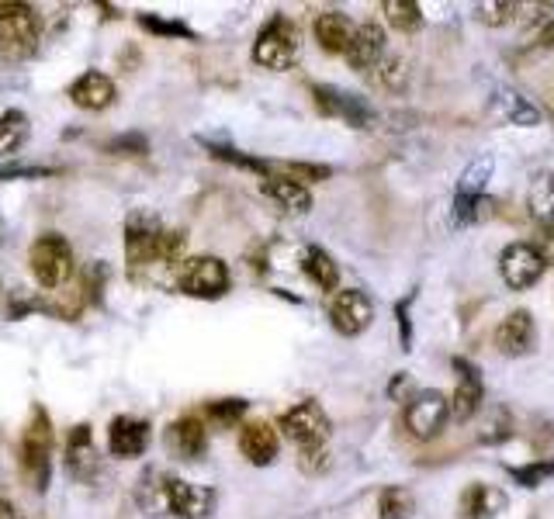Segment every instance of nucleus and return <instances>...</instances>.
<instances>
[{
  "label": "nucleus",
  "mask_w": 554,
  "mask_h": 519,
  "mask_svg": "<svg viewBox=\"0 0 554 519\" xmlns=\"http://www.w3.org/2000/svg\"><path fill=\"white\" fill-rule=\"evenodd\" d=\"M184 246L181 232H167L153 215L136 212L125 229V257H129L132 277H139L146 267H170L177 263V253Z\"/></svg>",
  "instance_id": "nucleus-1"
},
{
  "label": "nucleus",
  "mask_w": 554,
  "mask_h": 519,
  "mask_svg": "<svg viewBox=\"0 0 554 519\" xmlns=\"http://www.w3.org/2000/svg\"><path fill=\"white\" fill-rule=\"evenodd\" d=\"M42 42V18L32 4L4 0L0 4V59L4 63H25L35 56Z\"/></svg>",
  "instance_id": "nucleus-2"
},
{
  "label": "nucleus",
  "mask_w": 554,
  "mask_h": 519,
  "mask_svg": "<svg viewBox=\"0 0 554 519\" xmlns=\"http://www.w3.org/2000/svg\"><path fill=\"white\" fill-rule=\"evenodd\" d=\"M281 430L302 454V464L312 457H326V440H329V416L319 402H298L281 416Z\"/></svg>",
  "instance_id": "nucleus-3"
},
{
  "label": "nucleus",
  "mask_w": 554,
  "mask_h": 519,
  "mask_svg": "<svg viewBox=\"0 0 554 519\" xmlns=\"http://www.w3.org/2000/svg\"><path fill=\"white\" fill-rule=\"evenodd\" d=\"M28 267L42 288L56 291L73 277V250L59 232H42L28 250Z\"/></svg>",
  "instance_id": "nucleus-4"
},
{
  "label": "nucleus",
  "mask_w": 554,
  "mask_h": 519,
  "mask_svg": "<svg viewBox=\"0 0 554 519\" xmlns=\"http://www.w3.org/2000/svg\"><path fill=\"white\" fill-rule=\"evenodd\" d=\"M21 468H25L35 492H46L52 471V426L42 405H35L32 423H28L25 436H21Z\"/></svg>",
  "instance_id": "nucleus-5"
},
{
  "label": "nucleus",
  "mask_w": 554,
  "mask_h": 519,
  "mask_svg": "<svg viewBox=\"0 0 554 519\" xmlns=\"http://www.w3.org/2000/svg\"><path fill=\"white\" fill-rule=\"evenodd\" d=\"M295 59H298V28L284 14H277V18H271L260 28L257 42H253V63L264 66V70L281 73Z\"/></svg>",
  "instance_id": "nucleus-6"
},
{
  "label": "nucleus",
  "mask_w": 554,
  "mask_h": 519,
  "mask_svg": "<svg viewBox=\"0 0 554 519\" xmlns=\"http://www.w3.org/2000/svg\"><path fill=\"white\" fill-rule=\"evenodd\" d=\"M177 288L191 298H222L229 291V267L219 257H191L177 267Z\"/></svg>",
  "instance_id": "nucleus-7"
},
{
  "label": "nucleus",
  "mask_w": 554,
  "mask_h": 519,
  "mask_svg": "<svg viewBox=\"0 0 554 519\" xmlns=\"http://www.w3.org/2000/svg\"><path fill=\"white\" fill-rule=\"evenodd\" d=\"M451 419V398L437 388L416 391L406 405V430L419 440H433Z\"/></svg>",
  "instance_id": "nucleus-8"
},
{
  "label": "nucleus",
  "mask_w": 554,
  "mask_h": 519,
  "mask_svg": "<svg viewBox=\"0 0 554 519\" xmlns=\"http://www.w3.org/2000/svg\"><path fill=\"white\" fill-rule=\"evenodd\" d=\"M544 270H548V260L541 257V250L534 243H513L499 253V274L513 291L534 288L544 277Z\"/></svg>",
  "instance_id": "nucleus-9"
},
{
  "label": "nucleus",
  "mask_w": 554,
  "mask_h": 519,
  "mask_svg": "<svg viewBox=\"0 0 554 519\" xmlns=\"http://www.w3.org/2000/svg\"><path fill=\"white\" fill-rule=\"evenodd\" d=\"M371 319H374L371 298L357 288L336 291L333 302H329V322H333V329L340 336H361L371 326Z\"/></svg>",
  "instance_id": "nucleus-10"
},
{
  "label": "nucleus",
  "mask_w": 554,
  "mask_h": 519,
  "mask_svg": "<svg viewBox=\"0 0 554 519\" xmlns=\"http://www.w3.org/2000/svg\"><path fill=\"white\" fill-rule=\"evenodd\" d=\"M312 97H316L323 115L343 118V122L354 125V129H368V125L374 122L371 104L357 94H347V90H336V87H312Z\"/></svg>",
  "instance_id": "nucleus-11"
},
{
  "label": "nucleus",
  "mask_w": 554,
  "mask_h": 519,
  "mask_svg": "<svg viewBox=\"0 0 554 519\" xmlns=\"http://www.w3.org/2000/svg\"><path fill=\"white\" fill-rule=\"evenodd\" d=\"M136 506L146 516H174V475L163 468H149L136 485Z\"/></svg>",
  "instance_id": "nucleus-12"
},
{
  "label": "nucleus",
  "mask_w": 554,
  "mask_h": 519,
  "mask_svg": "<svg viewBox=\"0 0 554 519\" xmlns=\"http://www.w3.org/2000/svg\"><path fill=\"white\" fill-rule=\"evenodd\" d=\"M534 343H537V322L527 308L509 312L496 326V346H499V353H506V357H523V353L534 350Z\"/></svg>",
  "instance_id": "nucleus-13"
},
{
  "label": "nucleus",
  "mask_w": 554,
  "mask_h": 519,
  "mask_svg": "<svg viewBox=\"0 0 554 519\" xmlns=\"http://www.w3.org/2000/svg\"><path fill=\"white\" fill-rule=\"evenodd\" d=\"M167 447L174 450L181 461H198L208 450V430L201 416H181L167 426Z\"/></svg>",
  "instance_id": "nucleus-14"
},
{
  "label": "nucleus",
  "mask_w": 554,
  "mask_h": 519,
  "mask_svg": "<svg viewBox=\"0 0 554 519\" xmlns=\"http://www.w3.org/2000/svg\"><path fill=\"white\" fill-rule=\"evenodd\" d=\"M108 447L115 457H122V461H132V457H139L142 450L149 447V423L139 416H118L111 419L108 426Z\"/></svg>",
  "instance_id": "nucleus-15"
},
{
  "label": "nucleus",
  "mask_w": 554,
  "mask_h": 519,
  "mask_svg": "<svg viewBox=\"0 0 554 519\" xmlns=\"http://www.w3.org/2000/svg\"><path fill=\"white\" fill-rule=\"evenodd\" d=\"M264 194L274 201L284 215H305L312 208V194L302 180L288 177V173H267L264 177Z\"/></svg>",
  "instance_id": "nucleus-16"
},
{
  "label": "nucleus",
  "mask_w": 554,
  "mask_h": 519,
  "mask_svg": "<svg viewBox=\"0 0 554 519\" xmlns=\"http://www.w3.org/2000/svg\"><path fill=\"white\" fill-rule=\"evenodd\" d=\"M70 101L84 111H104L115 101V80L101 70H87L70 84Z\"/></svg>",
  "instance_id": "nucleus-17"
},
{
  "label": "nucleus",
  "mask_w": 554,
  "mask_h": 519,
  "mask_svg": "<svg viewBox=\"0 0 554 519\" xmlns=\"http://www.w3.org/2000/svg\"><path fill=\"white\" fill-rule=\"evenodd\" d=\"M66 471L77 481H91L97 471V454H94V436L91 426H73L66 436Z\"/></svg>",
  "instance_id": "nucleus-18"
},
{
  "label": "nucleus",
  "mask_w": 554,
  "mask_h": 519,
  "mask_svg": "<svg viewBox=\"0 0 554 519\" xmlns=\"http://www.w3.org/2000/svg\"><path fill=\"white\" fill-rule=\"evenodd\" d=\"M492 111L503 118L506 125H516V129H534V125L544 122L541 108H537L530 97H523L520 90H496L492 97Z\"/></svg>",
  "instance_id": "nucleus-19"
},
{
  "label": "nucleus",
  "mask_w": 554,
  "mask_h": 519,
  "mask_svg": "<svg viewBox=\"0 0 554 519\" xmlns=\"http://www.w3.org/2000/svg\"><path fill=\"white\" fill-rule=\"evenodd\" d=\"M509 499L503 488L485 485V481H475L461 492V516L464 519H492L499 513H506Z\"/></svg>",
  "instance_id": "nucleus-20"
},
{
  "label": "nucleus",
  "mask_w": 554,
  "mask_h": 519,
  "mask_svg": "<svg viewBox=\"0 0 554 519\" xmlns=\"http://www.w3.org/2000/svg\"><path fill=\"white\" fill-rule=\"evenodd\" d=\"M215 513V488L191 485L174 478V516L177 519H212Z\"/></svg>",
  "instance_id": "nucleus-21"
},
{
  "label": "nucleus",
  "mask_w": 554,
  "mask_h": 519,
  "mask_svg": "<svg viewBox=\"0 0 554 519\" xmlns=\"http://www.w3.org/2000/svg\"><path fill=\"white\" fill-rule=\"evenodd\" d=\"M454 367L461 371V381L451 395V419L454 423H468V419L482 409V378H478L475 367L464 364V360H454Z\"/></svg>",
  "instance_id": "nucleus-22"
},
{
  "label": "nucleus",
  "mask_w": 554,
  "mask_h": 519,
  "mask_svg": "<svg viewBox=\"0 0 554 519\" xmlns=\"http://www.w3.org/2000/svg\"><path fill=\"white\" fill-rule=\"evenodd\" d=\"M277 447H281L277 430L271 423H264V419H257V423H246L243 433H239V450H243V457L250 464H260V468L274 461Z\"/></svg>",
  "instance_id": "nucleus-23"
},
{
  "label": "nucleus",
  "mask_w": 554,
  "mask_h": 519,
  "mask_svg": "<svg viewBox=\"0 0 554 519\" xmlns=\"http://www.w3.org/2000/svg\"><path fill=\"white\" fill-rule=\"evenodd\" d=\"M312 32H316V42L323 45L326 52H343L347 56V49H350V42H354V35H357V28H354V21L347 18V14H340V11H323L316 18V25H312Z\"/></svg>",
  "instance_id": "nucleus-24"
},
{
  "label": "nucleus",
  "mask_w": 554,
  "mask_h": 519,
  "mask_svg": "<svg viewBox=\"0 0 554 519\" xmlns=\"http://www.w3.org/2000/svg\"><path fill=\"white\" fill-rule=\"evenodd\" d=\"M385 59V32H381L374 21L357 28L354 42H350L347 49V63L354 66V70H374V66Z\"/></svg>",
  "instance_id": "nucleus-25"
},
{
  "label": "nucleus",
  "mask_w": 554,
  "mask_h": 519,
  "mask_svg": "<svg viewBox=\"0 0 554 519\" xmlns=\"http://www.w3.org/2000/svg\"><path fill=\"white\" fill-rule=\"evenodd\" d=\"M527 208L541 222V229H554V170H541L530 180Z\"/></svg>",
  "instance_id": "nucleus-26"
},
{
  "label": "nucleus",
  "mask_w": 554,
  "mask_h": 519,
  "mask_svg": "<svg viewBox=\"0 0 554 519\" xmlns=\"http://www.w3.org/2000/svg\"><path fill=\"white\" fill-rule=\"evenodd\" d=\"M302 270H305V277L316 284V288H323V291L340 288V267H336V260L329 257L326 250H319V246H309V250H305Z\"/></svg>",
  "instance_id": "nucleus-27"
},
{
  "label": "nucleus",
  "mask_w": 554,
  "mask_h": 519,
  "mask_svg": "<svg viewBox=\"0 0 554 519\" xmlns=\"http://www.w3.org/2000/svg\"><path fill=\"white\" fill-rule=\"evenodd\" d=\"M416 513V499L409 488H385V492L378 495V516L381 519H413Z\"/></svg>",
  "instance_id": "nucleus-28"
},
{
  "label": "nucleus",
  "mask_w": 554,
  "mask_h": 519,
  "mask_svg": "<svg viewBox=\"0 0 554 519\" xmlns=\"http://www.w3.org/2000/svg\"><path fill=\"white\" fill-rule=\"evenodd\" d=\"M25 139H28V118L14 108L4 111V115H0V156L18 153Z\"/></svg>",
  "instance_id": "nucleus-29"
},
{
  "label": "nucleus",
  "mask_w": 554,
  "mask_h": 519,
  "mask_svg": "<svg viewBox=\"0 0 554 519\" xmlns=\"http://www.w3.org/2000/svg\"><path fill=\"white\" fill-rule=\"evenodd\" d=\"M492 170H496V160L489 153L478 156V160L468 163V170L461 173V184H458V194H468V198H478L485 191V184L492 180Z\"/></svg>",
  "instance_id": "nucleus-30"
},
{
  "label": "nucleus",
  "mask_w": 554,
  "mask_h": 519,
  "mask_svg": "<svg viewBox=\"0 0 554 519\" xmlns=\"http://www.w3.org/2000/svg\"><path fill=\"white\" fill-rule=\"evenodd\" d=\"M381 11H385L388 25L399 28V32H416L423 25V11H419V4H413V0H385Z\"/></svg>",
  "instance_id": "nucleus-31"
},
{
  "label": "nucleus",
  "mask_w": 554,
  "mask_h": 519,
  "mask_svg": "<svg viewBox=\"0 0 554 519\" xmlns=\"http://www.w3.org/2000/svg\"><path fill=\"white\" fill-rule=\"evenodd\" d=\"M516 11H520V4H513V0H482V4L475 7V18L482 21V25H509V21L516 18Z\"/></svg>",
  "instance_id": "nucleus-32"
},
{
  "label": "nucleus",
  "mask_w": 554,
  "mask_h": 519,
  "mask_svg": "<svg viewBox=\"0 0 554 519\" xmlns=\"http://www.w3.org/2000/svg\"><path fill=\"white\" fill-rule=\"evenodd\" d=\"M378 84L385 90H406L409 84V66L402 56H385L378 63Z\"/></svg>",
  "instance_id": "nucleus-33"
},
{
  "label": "nucleus",
  "mask_w": 554,
  "mask_h": 519,
  "mask_svg": "<svg viewBox=\"0 0 554 519\" xmlns=\"http://www.w3.org/2000/svg\"><path fill=\"white\" fill-rule=\"evenodd\" d=\"M489 205H492V201L485 198V194H478V198L458 194V198H454L451 215H454V222H458V225H468V222H478V218L485 215V208H489Z\"/></svg>",
  "instance_id": "nucleus-34"
},
{
  "label": "nucleus",
  "mask_w": 554,
  "mask_h": 519,
  "mask_svg": "<svg viewBox=\"0 0 554 519\" xmlns=\"http://www.w3.org/2000/svg\"><path fill=\"white\" fill-rule=\"evenodd\" d=\"M246 412V402L243 398H222V402H208L205 416L212 419V423H222V426H232L239 423Z\"/></svg>",
  "instance_id": "nucleus-35"
},
{
  "label": "nucleus",
  "mask_w": 554,
  "mask_h": 519,
  "mask_svg": "<svg viewBox=\"0 0 554 519\" xmlns=\"http://www.w3.org/2000/svg\"><path fill=\"white\" fill-rule=\"evenodd\" d=\"M139 25L156 35H181V39H191V28H184L181 21H160V18H153V14H142Z\"/></svg>",
  "instance_id": "nucleus-36"
},
{
  "label": "nucleus",
  "mask_w": 554,
  "mask_h": 519,
  "mask_svg": "<svg viewBox=\"0 0 554 519\" xmlns=\"http://www.w3.org/2000/svg\"><path fill=\"white\" fill-rule=\"evenodd\" d=\"M509 475L520 481V485L534 488V485H541V481L548 478V475H554V461H548V464H530V468H513Z\"/></svg>",
  "instance_id": "nucleus-37"
},
{
  "label": "nucleus",
  "mask_w": 554,
  "mask_h": 519,
  "mask_svg": "<svg viewBox=\"0 0 554 519\" xmlns=\"http://www.w3.org/2000/svg\"><path fill=\"white\" fill-rule=\"evenodd\" d=\"M509 436V416H506V409H496L492 412V423L485 426V433H482V443H499V440H506Z\"/></svg>",
  "instance_id": "nucleus-38"
},
{
  "label": "nucleus",
  "mask_w": 554,
  "mask_h": 519,
  "mask_svg": "<svg viewBox=\"0 0 554 519\" xmlns=\"http://www.w3.org/2000/svg\"><path fill=\"white\" fill-rule=\"evenodd\" d=\"M537 250H541V257L554 263V229H541V236H537Z\"/></svg>",
  "instance_id": "nucleus-39"
},
{
  "label": "nucleus",
  "mask_w": 554,
  "mask_h": 519,
  "mask_svg": "<svg viewBox=\"0 0 554 519\" xmlns=\"http://www.w3.org/2000/svg\"><path fill=\"white\" fill-rule=\"evenodd\" d=\"M406 312H409V298L399 305V322H402V350H413V346H409V343H413V333H409V319H406Z\"/></svg>",
  "instance_id": "nucleus-40"
},
{
  "label": "nucleus",
  "mask_w": 554,
  "mask_h": 519,
  "mask_svg": "<svg viewBox=\"0 0 554 519\" xmlns=\"http://www.w3.org/2000/svg\"><path fill=\"white\" fill-rule=\"evenodd\" d=\"M0 519H25V513L11 499H0Z\"/></svg>",
  "instance_id": "nucleus-41"
},
{
  "label": "nucleus",
  "mask_w": 554,
  "mask_h": 519,
  "mask_svg": "<svg viewBox=\"0 0 554 519\" xmlns=\"http://www.w3.org/2000/svg\"><path fill=\"white\" fill-rule=\"evenodd\" d=\"M406 388H409V378L402 374L399 381H392V385H388V395H392V398H402V395H406Z\"/></svg>",
  "instance_id": "nucleus-42"
},
{
  "label": "nucleus",
  "mask_w": 554,
  "mask_h": 519,
  "mask_svg": "<svg viewBox=\"0 0 554 519\" xmlns=\"http://www.w3.org/2000/svg\"><path fill=\"white\" fill-rule=\"evenodd\" d=\"M7 239V225H4V218H0V243Z\"/></svg>",
  "instance_id": "nucleus-43"
}]
</instances>
